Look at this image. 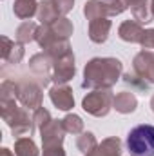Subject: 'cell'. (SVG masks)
I'll list each match as a JSON object with an SVG mask.
<instances>
[{
    "label": "cell",
    "instance_id": "obj_1",
    "mask_svg": "<svg viewBox=\"0 0 154 156\" xmlns=\"http://www.w3.org/2000/svg\"><path fill=\"white\" fill-rule=\"evenodd\" d=\"M123 73V64L118 58H93L83 69L85 89H111Z\"/></svg>",
    "mask_w": 154,
    "mask_h": 156
},
{
    "label": "cell",
    "instance_id": "obj_2",
    "mask_svg": "<svg viewBox=\"0 0 154 156\" xmlns=\"http://www.w3.org/2000/svg\"><path fill=\"white\" fill-rule=\"evenodd\" d=\"M2 118L4 122L9 125L13 136H31L35 131V120L33 116H29V111L26 107H18L16 100L13 102H2Z\"/></svg>",
    "mask_w": 154,
    "mask_h": 156
},
{
    "label": "cell",
    "instance_id": "obj_3",
    "mask_svg": "<svg viewBox=\"0 0 154 156\" xmlns=\"http://www.w3.org/2000/svg\"><path fill=\"white\" fill-rule=\"evenodd\" d=\"M127 151L131 156H154V125L142 123L129 131Z\"/></svg>",
    "mask_w": 154,
    "mask_h": 156
},
{
    "label": "cell",
    "instance_id": "obj_4",
    "mask_svg": "<svg viewBox=\"0 0 154 156\" xmlns=\"http://www.w3.org/2000/svg\"><path fill=\"white\" fill-rule=\"evenodd\" d=\"M113 102H114V96L111 89H93L91 93H87V96H83L82 107L85 113L93 116L103 118L113 109Z\"/></svg>",
    "mask_w": 154,
    "mask_h": 156
},
{
    "label": "cell",
    "instance_id": "obj_5",
    "mask_svg": "<svg viewBox=\"0 0 154 156\" xmlns=\"http://www.w3.org/2000/svg\"><path fill=\"white\" fill-rule=\"evenodd\" d=\"M42 100H44V93L37 82H22L18 83V102L26 107V109H33L37 111L42 107Z\"/></svg>",
    "mask_w": 154,
    "mask_h": 156
},
{
    "label": "cell",
    "instance_id": "obj_6",
    "mask_svg": "<svg viewBox=\"0 0 154 156\" xmlns=\"http://www.w3.org/2000/svg\"><path fill=\"white\" fill-rule=\"evenodd\" d=\"M132 69L140 78H143L147 83H154V51L143 49L134 56Z\"/></svg>",
    "mask_w": 154,
    "mask_h": 156
},
{
    "label": "cell",
    "instance_id": "obj_7",
    "mask_svg": "<svg viewBox=\"0 0 154 156\" xmlns=\"http://www.w3.org/2000/svg\"><path fill=\"white\" fill-rule=\"evenodd\" d=\"M76 73V66H75V55L69 53L58 60H54L53 66V82L56 85H64L67 83Z\"/></svg>",
    "mask_w": 154,
    "mask_h": 156
},
{
    "label": "cell",
    "instance_id": "obj_8",
    "mask_svg": "<svg viewBox=\"0 0 154 156\" xmlns=\"http://www.w3.org/2000/svg\"><path fill=\"white\" fill-rule=\"evenodd\" d=\"M40 134H42V145H44V149L62 147L64 134H65L62 120H51L44 129H40Z\"/></svg>",
    "mask_w": 154,
    "mask_h": 156
},
{
    "label": "cell",
    "instance_id": "obj_9",
    "mask_svg": "<svg viewBox=\"0 0 154 156\" xmlns=\"http://www.w3.org/2000/svg\"><path fill=\"white\" fill-rule=\"evenodd\" d=\"M53 66H54V60L51 56H47L45 53H38V55L31 56V60H29L31 71L38 78H42L44 85H47L49 80H53Z\"/></svg>",
    "mask_w": 154,
    "mask_h": 156
},
{
    "label": "cell",
    "instance_id": "obj_10",
    "mask_svg": "<svg viewBox=\"0 0 154 156\" xmlns=\"http://www.w3.org/2000/svg\"><path fill=\"white\" fill-rule=\"evenodd\" d=\"M49 98L54 104L56 109L60 111H71L75 107V96H73V89L64 85H54L49 89Z\"/></svg>",
    "mask_w": 154,
    "mask_h": 156
},
{
    "label": "cell",
    "instance_id": "obj_11",
    "mask_svg": "<svg viewBox=\"0 0 154 156\" xmlns=\"http://www.w3.org/2000/svg\"><path fill=\"white\" fill-rule=\"evenodd\" d=\"M118 35L123 42H131V44H142V40L145 37V29L140 22L136 20H125L120 29H118Z\"/></svg>",
    "mask_w": 154,
    "mask_h": 156
},
{
    "label": "cell",
    "instance_id": "obj_12",
    "mask_svg": "<svg viewBox=\"0 0 154 156\" xmlns=\"http://www.w3.org/2000/svg\"><path fill=\"white\" fill-rule=\"evenodd\" d=\"M111 20L105 18H96L89 22V38L94 44H103L109 38V31H111Z\"/></svg>",
    "mask_w": 154,
    "mask_h": 156
},
{
    "label": "cell",
    "instance_id": "obj_13",
    "mask_svg": "<svg viewBox=\"0 0 154 156\" xmlns=\"http://www.w3.org/2000/svg\"><path fill=\"white\" fill-rule=\"evenodd\" d=\"M113 107H114L118 113L121 115H129V113H134L136 107H138V98L134 93H129V91H121L114 96V102H113Z\"/></svg>",
    "mask_w": 154,
    "mask_h": 156
},
{
    "label": "cell",
    "instance_id": "obj_14",
    "mask_svg": "<svg viewBox=\"0 0 154 156\" xmlns=\"http://www.w3.org/2000/svg\"><path fill=\"white\" fill-rule=\"evenodd\" d=\"M85 156H121V142L120 138L111 136L107 140H103L102 144H98V147Z\"/></svg>",
    "mask_w": 154,
    "mask_h": 156
},
{
    "label": "cell",
    "instance_id": "obj_15",
    "mask_svg": "<svg viewBox=\"0 0 154 156\" xmlns=\"http://www.w3.org/2000/svg\"><path fill=\"white\" fill-rule=\"evenodd\" d=\"M38 27L35 22H31V20H24L18 27H16V33H15V40L18 42V44H29V42H33V40H37V33H38Z\"/></svg>",
    "mask_w": 154,
    "mask_h": 156
},
{
    "label": "cell",
    "instance_id": "obj_16",
    "mask_svg": "<svg viewBox=\"0 0 154 156\" xmlns=\"http://www.w3.org/2000/svg\"><path fill=\"white\" fill-rule=\"evenodd\" d=\"M13 13L20 20H29L31 16L38 13V2L37 0H15Z\"/></svg>",
    "mask_w": 154,
    "mask_h": 156
},
{
    "label": "cell",
    "instance_id": "obj_17",
    "mask_svg": "<svg viewBox=\"0 0 154 156\" xmlns=\"http://www.w3.org/2000/svg\"><path fill=\"white\" fill-rule=\"evenodd\" d=\"M37 16H38V20H40L42 26H49V24H53L54 20L60 18V13L56 11L53 0H42L38 4V13H37Z\"/></svg>",
    "mask_w": 154,
    "mask_h": 156
},
{
    "label": "cell",
    "instance_id": "obj_18",
    "mask_svg": "<svg viewBox=\"0 0 154 156\" xmlns=\"http://www.w3.org/2000/svg\"><path fill=\"white\" fill-rule=\"evenodd\" d=\"M83 15L87 16V20H96V18H105L109 16V11L103 4V0H87L83 5Z\"/></svg>",
    "mask_w": 154,
    "mask_h": 156
},
{
    "label": "cell",
    "instance_id": "obj_19",
    "mask_svg": "<svg viewBox=\"0 0 154 156\" xmlns=\"http://www.w3.org/2000/svg\"><path fill=\"white\" fill-rule=\"evenodd\" d=\"M131 13H132L134 20L140 22V24L151 22L154 18L152 11H151V5H149V0H140V2H136V4L131 7Z\"/></svg>",
    "mask_w": 154,
    "mask_h": 156
},
{
    "label": "cell",
    "instance_id": "obj_20",
    "mask_svg": "<svg viewBox=\"0 0 154 156\" xmlns=\"http://www.w3.org/2000/svg\"><path fill=\"white\" fill-rule=\"evenodd\" d=\"M15 154L16 156H38V147L31 140V136L18 138L15 142Z\"/></svg>",
    "mask_w": 154,
    "mask_h": 156
},
{
    "label": "cell",
    "instance_id": "obj_21",
    "mask_svg": "<svg viewBox=\"0 0 154 156\" xmlns=\"http://www.w3.org/2000/svg\"><path fill=\"white\" fill-rule=\"evenodd\" d=\"M76 147L80 149V153L89 154V153H93V151L98 147V140H96V136H94L93 133H89V131H87V133H82L76 140Z\"/></svg>",
    "mask_w": 154,
    "mask_h": 156
},
{
    "label": "cell",
    "instance_id": "obj_22",
    "mask_svg": "<svg viewBox=\"0 0 154 156\" xmlns=\"http://www.w3.org/2000/svg\"><path fill=\"white\" fill-rule=\"evenodd\" d=\"M53 27V31L60 37V38L69 40V37L73 35V22L67 18V16H60L58 20H54L53 24H49Z\"/></svg>",
    "mask_w": 154,
    "mask_h": 156
},
{
    "label": "cell",
    "instance_id": "obj_23",
    "mask_svg": "<svg viewBox=\"0 0 154 156\" xmlns=\"http://www.w3.org/2000/svg\"><path fill=\"white\" fill-rule=\"evenodd\" d=\"M0 100L2 102L18 100V83L13 80H4L0 85Z\"/></svg>",
    "mask_w": 154,
    "mask_h": 156
},
{
    "label": "cell",
    "instance_id": "obj_24",
    "mask_svg": "<svg viewBox=\"0 0 154 156\" xmlns=\"http://www.w3.org/2000/svg\"><path fill=\"white\" fill-rule=\"evenodd\" d=\"M62 123H64L65 133H69V134H82L83 133V120L78 115H67L62 120Z\"/></svg>",
    "mask_w": 154,
    "mask_h": 156
},
{
    "label": "cell",
    "instance_id": "obj_25",
    "mask_svg": "<svg viewBox=\"0 0 154 156\" xmlns=\"http://www.w3.org/2000/svg\"><path fill=\"white\" fill-rule=\"evenodd\" d=\"M107 11H109V16H116V15H121L129 5L123 2V0H103Z\"/></svg>",
    "mask_w": 154,
    "mask_h": 156
},
{
    "label": "cell",
    "instance_id": "obj_26",
    "mask_svg": "<svg viewBox=\"0 0 154 156\" xmlns=\"http://www.w3.org/2000/svg\"><path fill=\"white\" fill-rule=\"evenodd\" d=\"M33 120H35V125L38 127V129H44L53 118H51V113L47 111V109H44V107H38L37 111H35V115H33Z\"/></svg>",
    "mask_w": 154,
    "mask_h": 156
},
{
    "label": "cell",
    "instance_id": "obj_27",
    "mask_svg": "<svg viewBox=\"0 0 154 156\" xmlns=\"http://www.w3.org/2000/svg\"><path fill=\"white\" fill-rule=\"evenodd\" d=\"M22 58H24V45L18 44V42H15V45H13L9 56H7L4 62H5V64H20Z\"/></svg>",
    "mask_w": 154,
    "mask_h": 156
},
{
    "label": "cell",
    "instance_id": "obj_28",
    "mask_svg": "<svg viewBox=\"0 0 154 156\" xmlns=\"http://www.w3.org/2000/svg\"><path fill=\"white\" fill-rule=\"evenodd\" d=\"M53 4H54V7H56V11L60 13V16H65L71 9H73V5H75V0H53Z\"/></svg>",
    "mask_w": 154,
    "mask_h": 156
},
{
    "label": "cell",
    "instance_id": "obj_29",
    "mask_svg": "<svg viewBox=\"0 0 154 156\" xmlns=\"http://www.w3.org/2000/svg\"><path fill=\"white\" fill-rule=\"evenodd\" d=\"M123 78H125V82H127V83H131V85H134V87H138V89H147V87L151 85V83H147V82H145L143 78L138 76L136 73H134V75L127 73V75H125Z\"/></svg>",
    "mask_w": 154,
    "mask_h": 156
},
{
    "label": "cell",
    "instance_id": "obj_30",
    "mask_svg": "<svg viewBox=\"0 0 154 156\" xmlns=\"http://www.w3.org/2000/svg\"><path fill=\"white\" fill-rule=\"evenodd\" d=\"M140 45L143 49H154V29H145V37Z\"/></svg>",
    "mask_w": 154,
    "mask_h": 156
},
{
    "label": "cell",
    "instance_id": "obj_31",
    "mask_svg": "<svg viewBox=\"0 0 154 156\" xmlns=\"http://www.w3.org/2000/svg\"><path fill=\"white\" fill-rule=\"evenodd\" d=\"M2 44H4V47H2V60H5V58L9 56V53H11L15 42L11 38H7V37H2Z\"/></svg>",
    "mask_w": 154,
    "mask_h": 156
},
{
    "label": "cell",
    "instance_id": "obj_32",
    "mask_svg": "<svg viewBox=\"0 0 154 156\" xmlns=\"http://www.w3.org/2000/svg\"><path fill=\"white\" fill-rule=\"evenodd\" d=\"M44 156H65V151L62 147H51V149H44Z\"/></svg>",
    "mask_w": 154,
    "mask_h": 156
},
{
    "label": "cell",
    "instance_id": "obj_33",
    "mask_svg": "<svg viewBox=\"0 0 154 156\" xmlns=\"http://www.w3.org/2000/svg\"><path fill=\"white\" fill-rule=\"evenodd\" d=\"M0 156H16V154H15V153H13V151H9V149H7V147H4V149H2V151H0Z\"/></svg>",
    "mask_w": 154,
    "mask_h": 156
},
{
    "label": "cell",
    "instance_id": "obj_34",
    "mask_svg": "<svg viewBox=\"0 0 154 156\" xmlns=\"http://www.w3.org/2000/svg\"><path fill=\"white\" fill-rule=\"evenodd\" d=\"M123 2H125V4H127L129 7H132V5H134L136 2H140V0H123Z\"/></svg>",
    "mask_w": 154,
    "mask_h": 156
},
{
    "label": "cell",
    "instance_id": "obj_35",
    "mask_svg": "<svg viewBox=\"0 0 154 156\" xmlns=\"http://www.w3.org/2000/svg\"><path fill=\"white\" fill-rule=\"evenodd\" d=\"M151 109H152V113H154V94H152V98H151Z\"/></svg>",
    "mask_w": 154,
    "mask_h": 156
},
{
    "label": "cell",
    "instance_id": "obj_36",
    "mask_svg": "<svg viewBox=\"0 0 154 156\" xmlns=\"http://www.w3.org/2000/svg\"><path fill=\"white\" fill-rule=\"evenodd\" d=\"M151 11H152V16H154V0H151Z\"/></svg>",
    "mask_w": 154,
    "mask_h": 156
}]
</instances>
